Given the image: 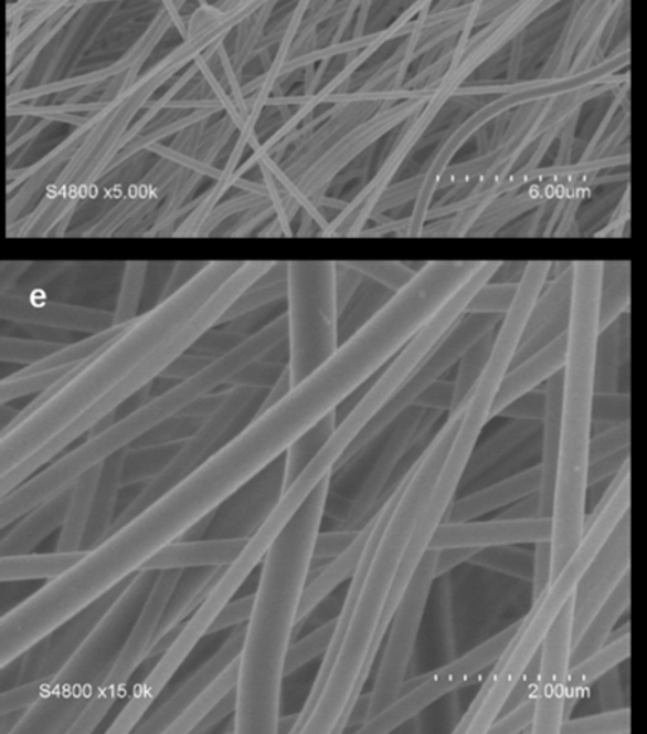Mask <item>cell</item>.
Masks as SVG:
<instances>
[{"label": "cell", "instance_id": "6da1fadb", "mask_svg": "<svg viewBox=\"0 0 647 734\" xmlns=\"http://www.w3.org/2000/svg\"><path fill=\"white\" fill-rule=\"evenodd\" d=\"M335 473V472H332ZM331 475L312 491L263 559L253 615L240 656L235 734H277L285 659L298 627L299 604L310 581Z\"/></svg>", "mask_w": 647, "mask_h": 734}, {"label": "cell", "instance_id": "7a4b0ae2", "mask_svg": "<svg viewBox=\"0 0 647 734\" xmlns=\"http://www.w3.org/2000/svg\"><path fill=\"white\" fill-rule=\"evenodd\" d=\"M243 262L212 260L177 292L135 318L78 375L45 405L0 438V476L7 475L64 432L100 399L113 392L139 365L220 289Z\"/></svg>", "mask_w": 647, "mask_h": 734}, {"label": "cell", "instance_id": "3957f363", "mask_svg": "<svg viewBox=\"0 0 647 734\" xmlns=\"http://www.w3.org/2000/svg\"><path fill=\"white\" fill-rule=\"evenodd\" d=\"M466 408L467 402L447 413L446 422L415 462L413 475L376 544L359 602L326 688L299 734H335L338 722L346 713L383 618L385 604L394 590L420 512L426 505L444 459L450 451Z\"/></svg>", "mask_w": 647, "mask_h": 734}, {"label": "cell", "instance_id": "277c9868", "mask_svg": "<svg viewBox=\"0 0 647 734\" xmlns=\"http://www.w3.org/2000/svg\"><path fill=\"white\" fill-rule=\"evenodd\" d=\"M630 475V463H627L608 482L602 499L588 515L582 543L558 576L550 579L544 591L531 601L528 615L520 618L518 631L505 653L482 679L479 693L454 728V734H487L492 722L503 713L507 700L539 656L545 637L574 597L584 573L615 533L617 525L629 515Z\"/></svg>", "mask_w": 647, "mask_h": 734}, {"label": "cell", "instance_id": "5b68a950", "mask_svg": "<svg viewBox=\"0 0 647 734\" xmlns=\"http://www.w3.org/2000/svg\"><path fill=\"white\" fill-rule=\"evenodd\" d=\"M158 574L141 569L130 577L98 625L57 671L50 692L23 714L12 734H70L113 669Z\"/></svg>", "mask_w": 647, "mask_h": 734}, {"label": "cell", "instance_id": "8992f818", "mask_svg": "<svg viewBox=\"0 0 647 734\" xmlns=\"http://www.w3.org/2000/svg\"><path fill=\"white\" fill-rule=\"evenodd\" d=\"M274 263L275 262H268V260H248V262H243V264H241L240 268L221 284L220 289L216 290V292L212 294L200 308H198L190 321L183 323L173 335L163 340L161 345H159L157 349L153 350L152 354L128 376V379H125L123 384L113 390V392H109L104 399H100L95 407H92L88 410V412H85L81 418L76 419L64 432H61L56 438H53L52 441L40 449L35 455H32L31 458H28L25 462H22L21 465L18 466L19 475L22 478L35 475L36 471H40L42 466L50 463L52 459L61 455L67 447L72 445L75 441H78L84 434L89 433L92 429H94L99 422H103L105 418L110 417L113 413H117L118 408L123 407L124 403H127L130 398L137 396L141 390L151 386L153 380L161 378L163 371H166L173 361H177L182 355L190 352L192 346H194L206 332H210L212 327L219 326L222 316H224L226 311L233 306L236 298H238L245 290L253 286L258 279L263 277V275L273 268Z\"/></svg>", "mask_w": 647, "mask_h": 734}, {"label": "cell", "instance_id": "52a82bcc", "mask_svg": "<svg viewBox=\"0 0 647 734\" xmlns=\"http://www.w3.org/2000/svg\"><path fill=\"white\" fill-rule=\"evenodd\" d=\"M288 370L293 386L310 375L340 346L337 262H288Z\"/></svg>", "mask_w": 647, "mask_h": 734}, {"label": "cell", "instance_id": "ba28073f", "mask_svg": "<svg viewBox=\"0 0 647 734\" xmlns=\"http://www.w3.org/2000/svg\"><path fill=\"white\" fill-rule=\"evenodd\" d=\"M519 625L520 620H516L452 663L442 665L432 673L407 680L397 702L391 704L379 716L365 722L359 733L389 734L399 731L400 727L412 722L424 710L433 706L447 694L482 682L485 679L482 674L491 669L505 653L507 646L518 631Z\"/></svg>", "mask_w": 647, "mask_h": 734}, {"label": "cell", "instance_id": "9c48e42d", "mask_svg": "<svg viewBox=\"0 0 647 734\" xmlns=\"http://www.w3.org/2000/svg\"><path fill=\"white\" fill-rule=\"evenodd\" d=\"M268 389L254 388L248 385L226 386V396L219 409L211 413L201 427L190 438L185 439L176 455L167 463L157 476L148 481L139 495L129 502L127 508L120 512L115 521L114 531L132 520L135 515L151 505L159 496L166 494L173 485L190 475L211 455L212 448L233 431L235 424L241 422L245 427L257 417ZM110 533V534H113Z\"/></svg>", "mask_w": 647, "mask_h": 734}, {"label": "cell", "instance_id": "30bf717a", "mask_svg": "<svg viewBox=\"0 0 647 734\" xmlns=\"http://www.w3.org/2000/svg\"><path fill=\"white\" fill-rule=\"evenodd\" d=\"M437 555L438 550L432 548L424 555L391 620L385 636L384 653L381 656L373 689L369 693V721L397 702L403 694L429 593L437 579Z\"/></svg>", "mask_w": 647, "mask_h": 734}, {"label": "cell", "instance_id": "8fae6325", "mask_svg": "<svg viewBox=\"0 0 647 734\" xmlns=\"http://www.w3.org/2000/svg\"><path fill=\"white\" fill-rule=\"evenodd\" d=\"M501 316L496 315H475V313H465L450 331L443 336L436 347L426 356L422 365L414 371L412 379L404 386L393 400H390L379 413L375 415L363 431L354 439L344 455L338 461L336 470H341L350 459L354 458L365 445H369L374 438L394 422L410 407H413L420 395L427 390L429 386L441 380L452 367L458 365L462 357L470 349L477 340H480L487 333L496 331L501 322Z\"/></svg>", "mask_w": 647, "mask_h": 734}, {"label": "cell", "instance_id": "7c38bea8", "mask_svg": "<svg viewBox=\"0 0 647 734\" xmlns=\"http://www.w3.org/2000/svg\"><path fill=\"white\" fill-rule=\"evenodd\" d=\"M181 574L182 569H169V572L158 574L141 615L135 622L132 631L129 632L128 639L125 640L113 669L106 675L99 692L95 694L78 721L71 727L70 734L94 733L108 716L110 709L127 692L130 679L141 668L144 661L149 659L159 621H161L169 597Z\"/></svg>", "mask_w": 647, "mask_h": 734}, {"label": "cell", "instance_id": "4fadbf2b", "mask_svg": "<svg viewBox=\"0 0 647 734\" xmlns=\"http://www.w3.org/2000/svg\"><path fill=\"white\" fill-rule=\"evenodd\" d=\"M574 597L564 607L539 653L533 734H560L568 721L566 700L573 654Z\"/></svg>", "mask_w": 647, "mask_h": 734}, {"label": "cell", "instance_id": "5bb4252c", "mask_svg": "<svg viewBox=\"0 0 647 734\" xmlns=\"http://www.w3.org/2000/svg\"><path fill=\"white\" fill-rule=\"evenodd\" d=\"M627 576H630V515L617 525L579 583L574 593L573 644Z\"/></svg>", "mask_w": 647, "mask_h": 734}, {"label": "cell", "instance_id": "9a60e30c", "mask_svg": "<svg viewBox=\"0 0 647 734\" xmlns=\"http://www.w3.org/2000/svg\"><path fill=\"white\" fill-rule=\"evenodd\" d=\"M0 318L11 325L51 328L95 335L115 326V312L64 302L46 301L23 293L0 294Z\"/></svg>", "mask_w": 647, "mask_h": 734}, {"label": "cell", "instance_id": "2e32d148", "mask_svg": "<svg viewBox=\"0 0 647 734\" xmlns=\"http://www.w3.org/2000/svg\"><path fill=\"white\" fill-rule=\"evenodd\" d=\"M552 539V520L549 516L533 518H501L490 521H446L434 534L432 549L443 548H505L530 545Z\"/></svg>", "mask_w": 647, "mask_h": 734}, {"label": "cell", "instance_id": "e0dca14e", "mask_svg": "<svg viewBox=\"0 0 647 734\" xmlns=\"http://www.w3.org/2000/svg\"><path fill=\"white\" fill-rule=\"evenodd\" d=\"M246 625L235 627L224 644L215 651L214 654L201 665L200 669L191 674L180 689L163 702L156 712L142 719L138 726L134 728L135 734H166L178 717L181 716L194 700L206 689L208 684L214 682L216 678L236 659H240L245 639Z\"/></svg>", "mask_w": 647, "mask_h": 734}, {"label": "cell", "instance_id": "ac0fdd59", "mask_svg": "<svg viewBox=\"0 0 647 734\" xmlns=\"http://www.w3.org/2000/svg\"><path fill=\"white\" fill-rule=\"evenodd\" d=\"M568 335L556 337L533 355L524 357L511 367L492 407L491 419L499 418L510 405L518 402L523 396L534 392L540 386L548 384L553 376L563 370L566 360Z\"/></svg>", "mask_w": 647, "mask_h": 734}, {"label": "cell", "instance_id": "d6986e66", "mask_svg": "<svg viewBox=\"0 0 647 734\" xmlns=\"http://www.w3.org/2000/svg\"><path fill=\"white\" fill-rule=\"evenodd\" d=\"M542 465L538 463V465L507 476L496 484L471 492L470 495L453 502L446 521L466 523V521L480 518L491 512L509 508L510 505L526 496L538 494L542 487Z\"/></svg>", "mask_w": 647, "mask_h": 734}, {"label": "cell", "instance_id": "ffe728a7", "mask_svg": "<svg viewBox=\"0 0 647 734\" xmlns=\"http://www.w3.org/2000/svg\"><path fill=\"white\" fill-rule=\"evenodd\" d=\"M250 537L178 539L153 555L142 569L169 572L202 567H229L243 553Z\"/></svg>", "mask_w": 647, "mask_h": 734}, {"label": "cell", "instance_id": "44dd1931", "mask_svg": "<svg viewBox=\"0 0 647 734\" xmlns=\"http://www.w3.org/2000/svg\"><path fill=\"white\" fill-rule=\"evenodd\" d=\"M129 579L130 577L113 590L104 594L103 597L82 610L79 615L72 617L65 625L57 627L55 631H52L50 636L42 640L45 647H43L40 679L56 674L60 671L67 659L78 650L82 642L91 635L94 627L98 625L100 618L117 600L124 588L128 586Z\"/></svg>", "mask_w": 647, "mask_h": 734}, {"label": "cell", "instance_id": "7402d4cb", "mask_svg": "<svg viewBox=\"0 0 647 734\" xmlns=\"http://www.w3.org/2000/svg\"><path fill=\"white\" fill-rule=\"evenodd\" d=\"M75 484V482H74ZM74 484L57 492L17 521L14 528L3 533L0 555L29 554L55 531L64 526L70 510Z\"/></svg>", "mask_w": 647, "mask_h": 734}, {"label": "cell", "instance_id": "603a6c76", "mask_svg": "<svg viewBox=\"0 0 647 734\" xmlns=\"http://www.w3.org/2000/svg\"><path fill=\"white\" fill-rule=\"evenodd\" d=\"M379 515L380 508L376 510L375 514L371 516L363 526H361L360 533L357 535L354 543H352L344 553L332 558L327 565H324L320 572H318V576L311 579V581H308L306 590H304L303 594L301 604H299L298 627L301 626L303 622L312 615L314 610H316L322 601H326L327 597H330L338 587L354 577L357 569L360 567L361 559H363L367 544H369L371 534H373Z\"/></svg>", "mask_w": 647, "mask_h": 734}, {"label": "cell", "instance_id": "cb8c5ba5", "mask_svg": "<svg viewBox=\"0 0 647 734\" xmlns=\"http://www.w3.org/2000/svg\"><path fill=\"white\" fill-rule=\"evenodd\" d=\"M630 641V625L626 622L619 630L615 631V635L612 636V639L602 649L572 664L568 685V719L572 717L573 710L576 707L579 700L583 698L584 693L593 684L606 678L611 671L619 668L621 664L629 660Z\"/></svg>", "mask_w": 647, "mask_h": 734}, {"label": "cell", "instance_id": "d4e9b609", "mask_svg": "<svg viewBox=\"0 0 647 734\" xmlns=\"http://www.w3.org/2000/svg\"><path fill=\"white\" fill-rule=\"evenodd\" d=\"M128 453L129 448L123 449L103 463L89 523L86 526L84 541H82V550L98 547L113 533L115 521H117L115 514H117L119 494L124 487L125 463H127Z\"/></svg>", "mask_w": 647, "mask_h": 734}, {"label": "cell", "instance_id": "484cf974", "mask_svg": "<svg viewBox=\"0 0 647 734\" xmlns=\"http://www.w3.org/2000/svg\"><path fill=\"white\" fill-rule=\"evenodd\" d=\"M222 568L224 567L182 569L181 577L178 579L161 621H159L153 644L163 636H167L169 631L181 626L183 620L201 606L208 587L220 576Z\"/></svg>", "mask_w": 647, "mask_h": 734}, {"label": "cell", "instance_id": "4316f807", "mask_svg": "<svg viewBox=\"0 0 647 734\" xmlns=\"http://www.w3.org/2000/svg\"><path fill=\"white\" fill-rule=\"evenodd\" d=\"M88 550H56L51 554H17L0 557V581L19 583L64 576Z\"/></svg>", "mask_w": 647, "mask_h": 734}, {"label": "cell", "instance_id": "83f0119b", "mask_svg": "<svg viewBox=\"0 0 647 734\" xmlns=\"http://www.w3.org/2000/svg\"><path fill=\"white\" fill-rule=\"evenodd\" d=\"M630 608V576H627L608 598L602 610L593 618L591 626L583 632L581 639L573 644L572 664L602 649L612 636L615 635L617 622L629 612Z\"/></svg>", "mask_w": 647, "mask_h": 734}, {"label": "cell", "instance_id": "f1b7e54d", "mask_svg": "<svg viewBox=\"0 0 647 734\" xmlns=\"http://www.w3.org/2000/svg\"><path fill=\"white\" fill-rule=\"evenodd\" d=\"M100 471H103V465L92 468L75 481L74 494H72L65 524L57 538L56 550H82V541H84L86 526L89 523Z\"/></svg>", "mask_w": 647, "mask_h": 734}, {"label": "cell", "instance_id": "f546056e", "mask_svg": "<svg viewBox=\"0 0 647 734\" xmlns=\"http://www.w3.org/2000/svg\"><path fill=\"white\" fill-rule=\"evenodd\" d=\"M288 262H275L263 277L258 279L248 290L234 302L233 306L222 316L219 326L240 321L251 313L287 298Z\"/></svg>", "mask_w": 647, "mask_h": 734}, {"label": "cell", "instance_id": "4dcf8cb0", "mask_svg": "<svg viewBox=\"0 0 647 734\" xmlns=\"http://www.w3.org/2000/svg\"><path fill=\"white\" fill-rule=\"evenodd\" d=\"M338 410L331 412L312 427L310 431L299 437L288 451L285 452L282 494L296 482L301 472L310 465L314 458L321 452V449L330 441L332 433L338 427Z\"/></svg>", "mask_w": 647, "mask_h": 734}, {"label": "cell", "instance_id": "1f68e13d", "mask_svg": "<svg viewBox=\"0 0 647 734\" xmlns=\"http://www.w3.org/2000/svg\"><path fill=\"white\" fill-rule=\"evenodd\" d=\"M240 674V659L231 663L222 673L212 682L206 685L204 692L183 710V713L176 722L168 727L166 734H192L194 733L198 724H200L210 714L211 710L225 698L226 694L233 692L238 685Z\"/></svg>", "mask_w": 647, "mask_h": 734}, {"label": "cell", "instance_id": "d6a6232c", "mask_svg": "<svg viewBox=\"0 0 647 734\" xmlns=\"http://www.w3.org/2000/svg\"><path fill=\"white\" fill-rule=\"evenodd\" d=\"M540 428H542V422H538V420L515 419L513 423L497 432L479 451L475 449L467 471H473L476 475V473L489 470L490 466L509 455L513 449L529 441Z\"/></svg>", "mask_w": 647, "mask_h": 734}, {"label": "cell", "instance_id": "836d02e7", "mask_svg": "<svg viewBox=\"0 0 647 734\" xmlns=\"http://www.w3.org/2000/svg\"><path fill=\"white\" fill-rule=\"evenodd\" d=\"M130 323H127V325H115L110 328H106L104 332L88 335L85 339L66 343V345L61 347L60 350H56L55 354L45 357V359L38 361L35 365L22 367L21 370L41 371L79 365L82 361L88 360L89 357L98 354V352L104 349L108 343L117 339L120 333L127 331Z\"/></svg>", "mask_w": 647, "mask_h": 734}, {"label": "cell", "instance_id": "e575fe53", "mask_svg": "<svg viewBox=\"0 0 647 734\" xmlns=\"http://www.w3.org/2000/svg\"><path fill=\"white\" fill-rule=\"evenodd\" d=\"M497 331V328H496ZM496 331L487 333L480 340L470 347L458 361V369L456 379H454V398L453 408L460 407V405L468 402L473 394V389L480 379L482 369L489 359L492 342H495Z\"/></svg>", "mask_w": 647, "mask_h": 734}, {"label": "cell", "instance_id": "d590c367", "mask_svg": "<svg viewBox=\"0 0 647 734\" xmlns=\"http://www.w3.org/2000/svg\"><path fill=\"white\" fill-rule=\"evenodd\" d=\"M75 366L41 371L18 370L13 375L3 376L0 381V403L9 405L13 400L45 392Z\"/></svg>", "mask_w": 647, "mask_h": 734}, {"label": "cell", "instance_id": "8d00e7d4", "mask_svg": "<svg viewBox=\"0 0 647 734\" xmlns=\"http://www.w3.org/2000/svg\"><path fill=\"white\" fill-rule=\"evenodd\" d=\"M65 345L66 342L51 340L46 337H18L2 333V337H0V360L3 365L11 364L26 367L55 354Z\"/></svg>", "mask_w": 647, "mask_h": 734}, {"label": "cell", "instance_id": "74e56055", "mask_svg": "<svg viewBox=\"0 0 647 734\" xmlns=\"http://www.w3.org/2000/svg\"><path fill=\"white\" fill-rule=\"evenodd\" d=\"M336 625L337 617L331 618L330 621L324 622L321 627L311 631L304 639L289 646L287 659H285V678L306 668L318 657L326 656L327 651L330 650L332 640H335Z\"/></svg>", "mask_w": 647, "mask_h": 734}, {"label": "cell", "instance_id": "f35d334b", "mask_svg": "<svg viewBox=\"0 0 647 734\" xmlns=\"http://www.w3.org/2000/svg\"><path fill=\"white\" fill-rule=\"evenodd\" d=\"M148 262H128L125 264L123 282H120L117 307H115V325H127L139 317Z\"/></svg>", "mask_w": 647, "mask_h": 734}, {"label": "cell", "instance_id": "ab89813d", "mask_svg": "<svg viewBox=\"0 0 647 734\" xmlns=\"http://www.w3.org/2000/svg\"><path fill=\"white\" fill-rule=\"evenodd\" d=\"M630 732V709L619 707L587 716L569 717L560 734H625Z\"/></svg>", "mask_w": 647, "mask_h": 734}, {"label": "cell", "instance_id": "60d3db41", "mask_svg": "<svg viewBox=\"0 0 647 734\" xmlns=\"http://www.w3.org/2000/svg\"><path fill=\"white\" fill-rule=\"evenodd\" d=\"M519 282H509V280H490L479 292L473 296L466 308V313L475 315H496L503 317L518 294Z\"/></svg>", "mask_w": 647, "mask_h": 734}, {"label": "cell", "instance_id": "b9f144b4", "mask_svg": "<svg viewBox=\"0 0 647 734\" xmlns=\"http://www.w3.org/2000/svg\"><path fill=\"white\" fill-rule=\"evenodd\" d=\"M364 275L369 282L379 284V286L390 290L391 293H397L407 286L418 273V270L410 268L402 262H346Z\"/></svg>", "mask_w": 647, "mask_h": 734}, {"label": "cell", "instance_id": "7bdbcfd3", "mask_svg": "<svg viewBox=\"0 0 647 734\" xmlns=\"http://www.w3.org/2000/svg\"><path fill=\"white\" fill-rule=\"evenodd\" d=\"M53 678H55V674L2 690V694H0V714L28 712L50 692Z\"/></svg>", "mask_w": 647, "mask_h": 734}, {"label": "cell", "instance_id": "ee69618b", "mask_svg": "<svg viewBox=\"0 0 647 734\" xmlns=\"http://www.w3.org/2000/svg\"><path fill=\"white\" fill-rule=\"evenodd\" d=\"M534 694V693H533ZM534 695L523 700L518 706L506 710L492 722L487 734H518L529 731L534 722Z\"/></svg>", "mask_w": 647, "mask_h": 734}, {"label": "cell", "instance_id": "f6af8a7d", "mask_svg": "<svg viewBox=\"0 0 647 734\" xmlns=\"http://www.w3.org/2000/svg\"><path fill=\"white\" fill-rule=\"evenodd\" d=\"M361 528H340L318 533L316 547H314V563L332 559L350 547Z\"/></svg>", "mask_w": 647, "mask_h": 734}, {"label": "cell", "instance_id": "bcb514c9", "mask_svg": "<svg viewBox=\"0 0 647 734\" xmlns=\"http://www.w3.org/2000/svg\"><path fill=\"white\" fill-rule=\"evenodd\" d=\"M365 277L360 272H357L356 269H352L351 265L346 262H337V302H338V312H340V317L346 315V312L349 311L350 304L354 301L357 293L360 292L361 286H363Z\"/></svg>", "mask_w": 647, "mask_h": 734}, {"label": "cell", "instance_id": "7dc6e473", "mask_svg": "<svg viewBox=\"0 0 647 734\" xmlns=\"http://www.w3.org/2000/svg\"><path fill=\"white\" fill-rule=\"evenodd\" d=\"M254 600L255 594H250V596L226 604L224 610L215 618L214 625L211 626L208 636L246 625L250 621L251 615H253Z\"/></svg>", "mask_w": 647, "mask_h": 734}, {"label": "cell", "instance_id": "c3c4849f", "mask_svg": "<svg viewBox=\"0 0 647 734\" xmlns=\"http://www.w3.org/2000/svg\"><path fill=\"white\" fill-rule=\"evenodd\" d=\"M422 178L423 174H420V176L413 177L412 180L391 186L384 197L381 198L374 219L383 214V212L399 209V207L407 205L410 201H413L414 205L415 198H417L420 191V186H422Z\"/></svg>", "mask_w": 647, "mask_h": 734}, {"label": "cell", "instance_id": "681fc988", "mask_svg": "<svg viewBox=\"0 0 647 734\" xmlns=\"http://www.w3.org/2000/svg\"><path fill=\"white\" fill-rule=\"evenodd\" d=\"M454 380H438L415 400V407L448 413L453 408Z\"/></svg>", "mask_w": 647, "mask_h": 734}, {"label": "cell", "instance_id": "f907efd6", "mask_svg": "<svg viewBox=\"0 0 647 734\" xmlns=\"http://www.w3.org/2000/svg\"><path fill=\"white\" fill-rule=\"evenodd\" d=\"M195 65L198 66V71L204 75L212 92H214L216 101L221 104L222 109H225V113L229 114V117L233 120L234 127L238 128L241 132V129L244 128L245 118L241 115L240 109L236 108L234 101L230 98L229 94L222 88L220 82L216 81L215 75L212 74L210 66L206 64L205 57L198 55L195 57Z\"/></svg>", "mask_w": 647, "mask_h": 734}, {"label": "cell", "instance_id": "816d5d0a", "mask_svg": "<svg viewBox=\"0 0 647 734\" xmlns=\"http://www.w3.org/2000/svg\"><path fill=\"white\" fill-rule=\"evenodd\" d=\"M482 549L477 548H443L438 549L436 577L441 578L446 574L453 572L454 568L460 567L462 564L473 562L477 554Z\"/></svg>", "mask_w": 647, "mask_h": 734}, {"label": "cell", "instance_id": "f5cc1de1", "mask_svg": "<svg viewBox=\"0 0 647 734\" xmlns=\"http://www.w3.org/2000/svg\"><path fill=\"white\" fill-rule=\"evenodd\" d=\"M236 710V689L233 690L230 694H226L224 699L221 700L214 709L211 710L210 714L198 724L194 733L192 734H202L211 733L214 731L215 726H219L225 719L234 716Z\"/></svg>", "mask_w": 647, "mask_h": 734}, {"label": "cell", "instance_id": "db71d44e", "mask_svg": "<svg viewBox=\"0 0 647 734\" xmlns=\"http://www.w3.org/2000/svg\"><path fill=\"white\" fill-rule=\"evenodd\" d=\"M219 56L221 61L222 67H224V72L226 75V80H229V84L231 86V91H233V96H234V103L236 105V108L240 109L241 115L243 117L248 118V108H246V103H245V92L241 90L238 78H236L235 75V70L233 67V64H231L229 55H226V51L224 45L220 43L219 45Z\"/></svg>", "mask_w": 647, "mask_h": 734}, {"label": "cell", "instance_id": "11a10c76", "mask_svg": "<svg viewBox=\"0 0 647 734\" xmlns=\"http://www.w3.org/2000/svg\"><path fill=\"white\" fill-rule=\"evenodd\" d=\"M291 388H293V381H291V376H289V370L287 366L285 367V370L283 371L282 376H279L278 380L275 381L272 388L268 389L267 395H265L263 407H261L258 415L265 412V410L269 408H273L275 403H278L279 400H282L284 396L287 395L289 390H291Z\"/></svg>", "mask_w": 647, "mask_h": 734}, {"label": "cell", "instance_id": "9f6ffc18", "mask_svg": "<svg viewBox=\"0 0 647 734\" xmlns=\"http://www.w3.org/2000/svg\"><path fill=\"white\" fill-rule=\"evenodd\" d=\"M162 3H163V9H166V11L169 14V18H171L173 27L177 28L178 33H180L183 40H187L188 38L187 23L183 22L180 9H178L176 0H162Z\"/></svg>", "mask_w": 647, "mask_h": 734}, {"label": "cell", "instance_id": "6f0895ef", "mask_svg": "<svg viewBox=\"0 0 647 734\" xmlns=\"http://www.w3.org/2000/svg\"><path fill=\"white\" fill-rule=\"evenodd\" d=\"M299 721V712L296 714H288V716H279L278 733L277 734H294Z\"/></svg>", "mask_w": 647, "mask_h": 734}, {"label": "cell", "instance_id": "680465c9", "mask_svg": "<svg viewBox=\"0 0 647 734\" xmlns=\"http://www.w3.org/2000/svg\"><path fill=\"white\" fill-rule=\"evenodd\" d=\"M198 2H200L201 7L202 4H208L206 0H198Z\"/></svg>", "mask_w": 647, "mask_h": 734}]
</instances>
